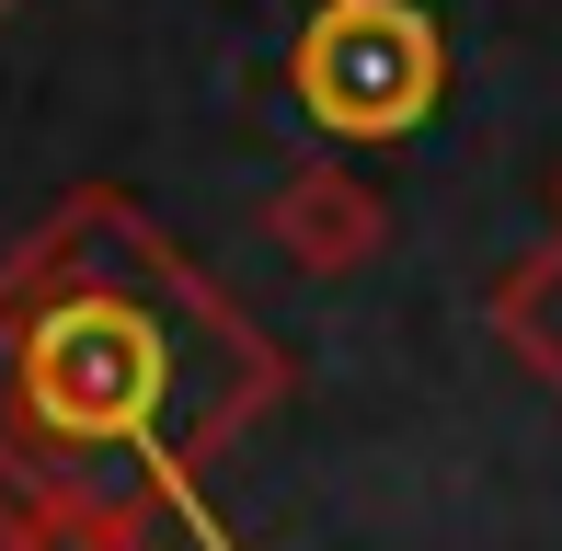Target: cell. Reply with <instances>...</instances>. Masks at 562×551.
I'll list each match as a JSON object with an SVG mask.
<instances>
[{
    "label": "cell",
    "mask_w": 562,
    "mask_h": 551,
    "mask_svg": "<svg viewBox=\"0 0 562 551\" xmlns=\"http://www.w3.org/2000/svg\"><path fill=\"white\" fill-rule=\"evenodd\" d=\"M288 403V357L265 322L218 299V276L149 230L115 184H81L0 265V494L23 506H138L195 517L207 471L252 414Z\"/></svg>",
    "instance_id": "1"
},
{
    "label": "cell",
    "mask_w": 562,
    "mask_h": 551,
    "mask_svg": "<svg viewBox=\"0 0 562 551\" xmlns=\"http://www.w3.org/2000/svg\"><path fill=\"white\" fill-rule=\"evenodd\" d=\"M288 92L322 138H414L448 104V35L425 0H322L288 46Z\"/></svg>",
    "instance_id": "2"
},
{
    "label": "cell",
    "mask_w": 562,
    "mask_h": 551,
    "mask_svg": "<svg viewBox=\"0 0 562 551\" xmlns=\"http://www.w3.org/2000/svg\"><path fill=\"white\" fill-rule=\"evenodd\" d=\"M551 195H562V184H551Z\"/></svg>",
    "instance_id": "8"
},
{
    "label": "cell",
    "mask_w": 562,
    "mask_h": 551,
    "mask_svg": "<svg viewBox=\"0 0 562 551\" xmlns=\"http://www.w3.org/2000/svg\"><path fill=\"white\" fill-rule=\"evenodd\" d=\"M482 322H494V345L528 368V380L562 403V230L540 241V254H517L494 276V299H482Z\"/></svg>",
    "instance_id": "4"
},
{
    "label": "cell",
    "mask_w": 562,
    "mask_h": 551,
    "mask_svg": "<svg viewBox=\"0 0 562 551\" xmlns=\"http://www.w3.org/2000/svg\"><path fill=\"white\" fill-rule=\"evenodd\" d=\"M0 551H35V506L23 494H0Z\"/></svg>",
    "instance_id": "6"
},
{
    "label": "cell",
    "mask_w": 562,
    "mask_h": 551,
    "mask_svg": "<svg viewBox=\"0 0 562 551\" xmlns=\"http://www.w3.org/2000/svg\"><path fill=\"white\" fill-rule=\"evenodd\" d=\"M35 551H161V506H138V494L35 506Z\"/></svg>",
    "instance_id": "5"
},
{
    "label": "cell",
    "mask_w": 562,
    "mask_h": 551,
    "mask_svg": "<svg viewBox=\"0 0 562 551\" xmlns=\"http://www.w3.org/2000/svg\"><path fill=\"white\" fill-rule=\"evenodd\" d=\"M265 241H276L299 276H356V265H379V241H391V207H379L368 172L299 161L288 184H276V207H265Z\"/></svg>",
    "instance_id": "3"
},
{
    "label": "cell",
    "mask_w": 562,
    "mask_h": 551,
    "mask_svg": "<svg viewBox=\"0 0 562 551\" xmlns=\"http://www.w3.org/2000/svg\"><path fill=\"white\" fill-rule=\"evenodd\" d=\"M0 23H12V0H0Z\"/></svg>",
    "instance_id": "7"
}]
</instances>
